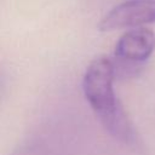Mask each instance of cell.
Segmentation results:
<instances>
[{"label": "cell", "mask_w": 155, "mask_h": 155, "mask_svg": "<svg viewBox=\"0 0 155 155\" xmlns=\"http://www.w3.org/2000/svg\"><path fill=\"white\" fill-rule=\"evenodd\" d=\"M115 71L116 68L111 58L107 56L94 58L82 79L84 94L107 132L117 142L139 150L142 142L114 92Z\"/></svg>", "instance_id": "obj_1"}, {"label": "cell", "mask_w": 155, "mask_h": 155, "mask_svg": "<svg viewBox=\"0 0 155 155\" xmlns=\"http://www.w3.org/2000/svg\"><path fill=\"white\" fill-rule=\"evenodd\" d=\"M155 23V0H126L113 7L99 22L102 31Z\"/></svg>", "instance_id": "obj_2"}, {"label": "cell", "mask_w": 155, "mask_h": 155, "mask_svg": "<svg viewBox=\"0 0 155 155\" xmlns=\"http://www.w3.org/2000/svg\"><path fill=\"white\" fill-rule=\"evenodd\" d=\"M155 50V34L145 28L125 33L115 45V58L128 64L144 62Z\"/></svg>", "instance_id": "obj_3"}]
</instances>
